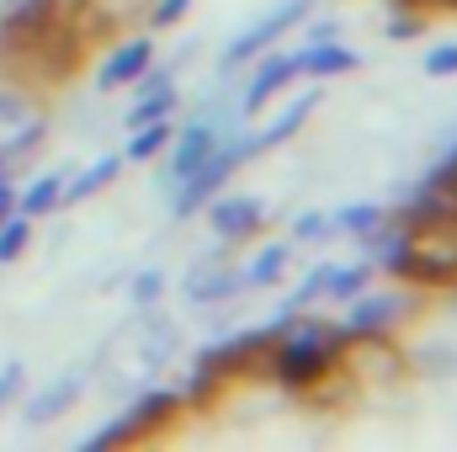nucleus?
<instances>
[{
	"mask_svg": "<svg viewBox=\"0 0 457 452\" xmlns=\"http://www.w3.org/2000/svg\"><path fill=\"white\" fill-rule=\"evenodd\" d=\"M330 38H336V27H330V21H314V27H309V43H330Z\"/></svg>",
	"mask_w": 457,
	"mask_h": 452,
	"instance_id": "27",
	"label": "nucleus"
},
{
	"mask_svg": "<svg viewBox=\"0 0 457 452\" xmlns=\"http://www.w3.org/2000/svg\"><path fill=\"white\" fill-rule=\"evenodd\" d=\"M160 293H165V277H160V272H144V277L133 282V298H138V304H149V298H160Z\"/></svg>",
	"mask_w": 457,
	"mask_h": 452,
	"instance_id": "23",
	"label": "nucleus"
},
{
	"mask_svg": "<svg viewBox=\"0 0 457 452\" xmlns=\"http://www.w3.org/2000/svg\"><path fill=\"white\" fill-rule=\"evenodd\" d=\"M187 5H192V0H160V5H154V16H149V21H154V27H170V21H176V16H181V11H187Z\"/></svg>",
	"mask_w": 457,
	"mask_h": 452,
	"instance_id": "25",
	"label": "nucleus"
},
{
	"mask_svg": "<svg viewBox=\"0 0 457 452\" xmlns=\"http://www.w3.org/2000/svg\"><path fill=\"white\" fill-rule=\"evenodd\" d=\"M282 272H287V245H266V250L250 261V272H245V288H271Z\"/></svg>",
	"mask_w": 457,
	"mask_h": 452,
	"instance_id": "14",
	"label": "nucleus"
},
{
	"mask_svg": "<svg viewBox=\"0 0 457 452\" xmlns=\"http://www.w3.org/2000/svg\"><path fill=\"white\" fill-rule=\"evenodd\" d=\"M293 234H298V239H330V234H336V219H330V213H303V219L293 224Z\"/></svg>",
	"mask_w": 457,
	"mask_h": 452,
	"instance_id": "21",
	"label": "nucleus"
},
{
	"mask_svg": "<svg viewBox=\"0 0 457 452\" xmlns=\"http://www.w3.org/2000/svg\"><path fill=\"white\" fill-rule=\"evenodd\" d=\"M309 113H314V96H298V102H293L287 113L277 117V122H266V128L255 133V138H261V149H271V144H282V138H293V133H298V128L309 122Z\"/></svg>",
	"mask_w": 457,
	"mask_h": 452,
	"instance_id": "13",
	"label": "nucleus"
},
{
	"mask_svg": "<svg viewBox=\"0 0 457 452\" xmlns=\"http://www.w3.org/2000/svg\"><path fill=\"white\" fill-rule=\"evenodd\" d=\"M75 394H80V378H59V383H48V389H43V394H37V399L27 405V421H32V426L54 421V415H59V410H64V405H70Z\"/></svg>",
	"mask_w": 457,
	"mask_h": 452,
	"instance_id": "12",
	"label": "nucleus"
},
{
	"mask_svg": "<svg viewBox=\"0 0 457 452\" xmlns=\"http://www.w3.org/2000/svg\"><path fill=\"white\" fill-rule=\"evenodd\" d=\"M261 155V138L255 133H239V138H228V144H213V155L192 171V176H181V197H176V219H192L219 187L228 181V171H239L245 160H255Z\"/></svg>",
	"mask_w": 457,
	"mask_h": 452,
	"instance_id": "1",
	"label": "nucleus"
},
{
	"mask_svg": "<svg viewBox=\"0 0 457 452\" xmlns=\"http://www.w3.org/2000/svg\"><path fill=\"white\" fill-rule=\"evenodd\" d=\"M176 107V75L170 70H149V75H138V102H133V113L128 122L138 128V122H154V117H165Z\"/></svg>",
	"mask_w": 457,
	"mask_h": 452,
	"instance_id": "6",
	"label": "nucleus"
},
{
	"mask_svg": "<svg viewBox=\"0 0 457 452\" xmlns=\"http://www.w3.org/2000/svg\"><path fill=\"white\" fill-rule=\"evenodd\" d=\"M293 80H298V64H293V54H282V59L271 54V59L261 64V75H255V80L245 86V117L261 113V107H266V102H271V96H277L282 86H293Z\"/></svg>",
	"mask_w": 457,
	"mask_h": 452,
	"instance_id": "7",
	"label": "nucleus"
},
{
	"mask_svg": "<svg viewBox=\"0 0 457 452\" xmlns=\"http://www.w3.org/2000/svg\"><path fill=\"white\" fill-rule=\"evenodd\" d=\"M293 64H298V75H345V70H356V54L330 38V43H309V48H298Z\"/></svg>",
	"mask_w": 457,
	"mask_h": 452,
	"instance_id": "9",
	"label": "nucleus"
},
{
	"mask_svg": "<svg viewBox=\"0 0 457 452\" xmlns=\"http://www.w3.org/2000/svg\"><path fill=\"white\" fill-rule=\"evenodd\" d=\"M149 64H154V43H149V38H138V43H122V48H117L112 59L102 64L96 86H102V91H117V86H133V80H138V75H144Z\"/></svg>",
	"mask_w": 457,
	"mask_h": 452,
	"instance_id": "5",
	"label": "nucleus"
},
{
	"mask_svg": "<svg viewBox=\"0 0 457 452\" xmlns=\"http://www.w3.org/2000/svg\"><path fill=\"white\" fill-rule=\"evenodd\" d=\"M16 383H21V367H16V362H11V367H5V372H0V405H5V399H11V394H16Z\"/></svg>",
	"mask_w": 457,
	"mask_h": 452,
	"instance_id": "26",
	"label": "nucleus"
},
{
	"mask_svg": "<svg viewBox=\"0 0 457 452\" xmlns=\"http://www.w3.org/2000/svg\"><path fill=\"white\" fill-rule=\"evenodd\" d=\"M245 288V277H234V272H219V277H208V282H187V298L192 304H224Z\"/></svg>",
	"mask_w": 457,
	"mask_h": 452,
	"instance_id": "16",
	"label": "nucleus"
},
{
	"mask_svg": "<svg viewBox=\"0 0 457 452\" xmlns=\"http://www.w3.org/2000/svg\"><path fill=\"white\" fill-rule=\"evenodd\" d=\"M426 75H457V43H442L426 54Z\"/></svg>",
	"mask_w": 457,
	"mask_h": 452,
	"instance_id": "22",
	"label": "nucleus"
},
{
	"mask_svg": "<svg viewBox=\"0 0 457 452\" xmlns=\"http://www.w3.org/2000/svg\"><path fill=\"white\" fill-rule=\"evenodd\" d=\"M208 155H213V122H192V128H181V138H176V155H170V181L192 176V171H197Z\"/></svg>",
	"mask_w": 457,
	"mask_h": 452,
	"instance_id": "8",
	"label": "nucleus"
},
{
	"mask_svg": "<svg viewBox=\"0 0 457 452\" xmlns=\"http://www.w3.org/2000/svg\"><path fill=\"white\" fill-rule=\"evenodd\" d=\"M170 144V128H165V117H154V122H138V133H133V144H128V155L122 160H149V155H160Z\"/></svg>",
	"mask_w": 457,
	"mask_h": 452,
	"instance_id": "17",
	"label": "nucleus"
},
{
	"mask_svg": "<svg viewBox=\"0 0 457 452\" xmlns=\"http://www.w3.org/2000/svg\"><path fill=\"white\" fill-rule=\"evenodd\" d=\"M27 239H32V219H27V213H5V219H0V266L16 261V255L27 250Z\"/></svg>",
	"mask_w": 457,
	"mask_h": 452,
	"instance_id": "19",
	"label": "nucleus"
},
{
	"mask_svg": "<svg viewBox=\"0 0 457 452\" xmlns=\"http://www.w3.org/2000/svg\"><path fill=\"white\" fill-rule=\"evenodd\" d=\"M170 410H176V394H165V389H154V394H138V399H133V410L122 415V421H128V437L138 442V437H144L154 421H165Z\"/></svg>",
	"mask_w": 457,
	"mask_h": 452,
	"instance_id": "11",
	"label": "nucleus"
},
{
	"mask_svg": "<svg viewBox=\"0 0 457 452\" xmlns=\"http://www.w3.org/2000/svg\"><path fill=\"white\" fill-rule=\"evenodd\" d=\"M404 314V298L399 293H356L351 298V314H345V340H356V336H388V325Z\"/></svg>",
	"mask_w": 457,
	"mask_h": 452,
	"instance_id": "3",
	"label": "nucleus"
},
{
	"mask_svg": "<svg viewBox=\"0 0 457 452\" xmlns=\"http://www.w3.org/2000/svg\"><path fill=\"white\" fill-rule=\"evenodd\" d=\"M367 277H372V261H361V266H330L325 293H330V298H356V293L367 288Z\"/></svg>",
	"mask_w": 457,
	"mask_h": 452,
	"instance_id": "18",
	"label": "nucleus"
},
{
	"mask_svg": "<svg viewBox=\"0 0 457 452\" xmlns=\"http://www.w3.org/2000/svg\"><path fill=\"white\" fill-rule=\"evenodd\" d=\"M0 176H5V149H0Z\"/></svg>",
	"mask_w": 457,
	"mask_h": 452,
	"instance_id": "29",
	"label": "nucleus"
},
{
	"mask_svg": "<svg viewBox=\"0 0 457 452\" xmlns=\"http://www.w3.org/2000/svg\"><path fill=\"white\" fill-rule=\"evenodd\" d=\"M378 224H383V208H378V203H351V208L336 213V229L356 234V239H361V234H372Z\"/></svg>",
	"mask_w": 457,
	"mask_h": 452,
	"instance_id": "20",
	"label": "nucleus"
},
{
	"mask_svg": "<svg viewBox=\"0 0 457 452\" xmlns=\"http://www.w3.org/2000/svg\"><path fill=\"white\" fill-rule=\"evenodd\" d=\"M59 192H64V176H43V181H32L27 197H21V213H27V219L54 213V208H59Z\"/></svg>",
	"mask_w": 457,
	"mask_h": 452,
	"instance_id": "15",
	"label": "nucleus"
},
{
	"mask_svg": "<svg viewBox=\"0 0 457 452\" xmlns=\"http://www.w3.org/2000/svg\"><path fill=\"white\" fill-rule=\"evenodd\" d=\"M117 171H122V155H102L96 165H86L64 192H59V203H86L91 192H102V187H112L117 181Z\"/></svg>",
	"mask_w": 457,
	"mask_h": 452,
	"instance_id": "10",
	"label": "nucleus"
},
{
	"mask_svg": "<svg viewBox=\"0 0 457 452\" xmlns=\"http://www.w3.org/2000/svg\"><path fill=\"white\" fill-rule=\"evenodd\" d=\"M303 16H309V0H282L271 16H261V21H255L245 38H234V43H228L224 70H239V64H250L255 54H266V48H271V43H277V38L293 27V21H303Z\"/></svg>",
	"mask_w": 457,
	"mask_h": 452,
	"instance_id": "2",
	"label": "nucleus"
},
{
	"mask_svg": "<svg viewBox=\"0 0 457 452\" xmlns=\"http://www.w3.org/2000/svg\"><path fill=\"white\" fill-rule=\"evenodd\" d=\"M11 203H16V192H11V187H5V176H0V219L11 213Z\"/></svg>",
	"mask_w": 457,
	"mask_h": 452,
	"instance_id": "28",
	"label": "nucleus"
},
{
	"mask_svg": "<svg viewBox=\"0 0 457 452\" xmlns=\"http://www.w3.org/2000/svg\"><path fill=\"white\" fill-rule=\"evenodd\" d=\"M420 32H426L420 16H394V21H388V38H420Z\"/></svg>",
	"mask_w": 457,
	"mask_h": 452,
	"instance_id": "24",
	"label": "nucleus"
},
{
	"mask_svg": "<svg viewBox=\"0 0 457 452\" xmlns=\"http://www.w3.org/2000/svg\"><path fill=\"white\" fill-rule=\"evenodd\" d=\"M208 219H213V229H219L224 239H250L255 229L266 224V208H261L255 197H239V192H228V197H219V203L208 208Z\"/></svg>",
	"mask_w": 457,
	"mask_h": 452,
	"instance_id": "4",
	"label": "nucleus"
}]
</instances>
